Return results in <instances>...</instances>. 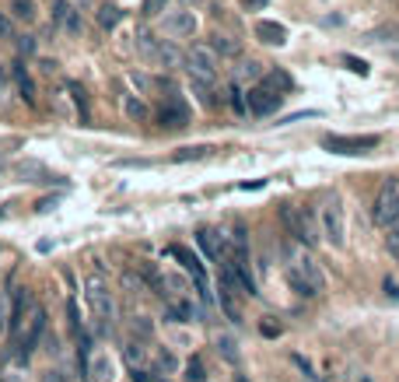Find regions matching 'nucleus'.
I'll use <instances>...</instances> for the list:
<instances>
[{
    "mask_svg": "<svg viewBox=\"0 0 399 382\" xmlns=\"http://www.w3.org/2000/svg\"><path fill=\"white\" fill-rule=\"evenodd\" d=\"M182 4H186V7H197L200 0H182Z\"/></svg>",
    "mask_w": 399,
    "mask_h": 382,
    "instance_id": "obj_47",
    "label": "nucleus"
},
{
    "mask_svg": "<svg viewBox=\"0 0 399 382\" xmlns=\"http://www.w3.org/2000/svg\"><path fill=\"white\" fill-rule=\"evenodd\" d=\"M385 246H389V253L399 259V217L389 224V239H385Z\"/></svg>",
    "mask_w": 399,
    "mask_h": 382,
    "instance_id": "obj_35",
    "label": "nucleus"
},
{
    "mask_svg": "<svg viewBox=\"0 0 399 382\" xmlns=\"http://www.w3.org/2000/svg\"><path fill=\"white\" fill-rule=\"evenodd\" d=\"M42 334H46V309L36 305V309L25 316V323L14 330V347H18V354H21V358H28V351L39 344Z\"/></svg>",
    "mask_w": 399,
    "mask_h": 382,
    "instance_id": "obj_7",
    "label": "nucleus"
},
{
    "mask_svg": "<svg viewBox=\"0 0 399 382\" xmlns=\"http://www.w3.org/2000/svg\"><path fill=\"white\" fill-rule=\"evenodd\" d=\"M210 144H193V148H179L172 155V162H200V158H210Z\"/></svg>",
    "mask_w": 399,
    "mask_h": 382,
    "instance_id": "obj_22",
    "label": "nucleus"
},
{
    "mask_svg": "<svg viewBox=\"0 0 399 382\" xmlns=\"http://www.w3.org/2000/svg\"><path fill=\"white\" fill-rule=\"evenodd\" d=\"M11 18L14 21H21V25H32L36 18H39V11H36V0H11Z\"/></svg>",
    "mask_w": 399,
    "mask_h": 382,
    "instance_id": "obj_19",
    "label": "nucleus"
},
{
    "mask_svg": "<svg viewBox=\"0 0 399 382\" xmlns=\"http://www.w3.org/2000/svg\"><path fill=\"white\" fill-rule=\"evenodd\" d=\"M210 49L217 53V56H239L242 53V43L239 39H232V36H210Z\"/></svg>",
    "mask_w": 399,
    "mask_h": 382,
    "instance_id": "obj_20",
    "label": "nucleus"
},
{
    "mask_svg": "<svg viewBox=\"0 0 399 382\" xmlns=\"http://www.w3.org/2000/svg\"><path fill=\"white\" fill-rule=\"evenodd\" d=\"M172 256H175V259H179V263H182V267H186V270H190L193 277H197L200 291L207 295V277H203V267H200V259H197V256L190 253V249H182V246H172Z\"/></svg>",
    "mask_w": 399,
    "mask_h": 382,
    "instance_id": "obj_15",
    "label": "nucleus"
},
{
    "mask_svg": "<svg viewBox=\"0 0 399 382\" xmlns=\"http://www.w3.org/2000/svg\"><path fill=\"white\" fill-rule=\"evenodd\" d=\"M14 78H18V91H21V98H25L28 105H36V85H32V78L21 71V63H14Z\"/></svg>",
    "mask_w": 399,
    "mask_h": 382,
    "instance_id": "obj_25",
    "label": "nucleus"
},
{
    "mask_svg": "<svg viewBox=\"0 0 399 382\" xmlns=\"http://www.w3.org/2000/svg\"><path fill=\"white\" fill-rule=\"evenodd\" d=\"M133 39H137V53H140L144 60H151V56H155V49H158V43H161V39H155L147 29H140Z\"/></svg>",
    "mask_w": 399,
    "mask_h": 382,
    "instance_id": "obj_26",
    "label": "nucleus"
},
{
    "mask_svg": "<svg viewBox=\"0 0 399 382\" xmlns=\"http://www.w3.org/2000/svg\"><path fill=\"white\" fill-rule=\"evenodd\" d=\"M42 382H63V376H60V372H46V376H42Z\"/></svg>",
    "mask_w": 399,
    "mask_h": 382,
    "instance_id": "obj_45",
    "label": "nucleus"
},
{
    "mask_svg": "<svg viewBox=\"0 0 399 382\" xmlns=\"http://www.w3.org/2000/svg\"><path fill=\"white\" fill-rule=\"evenodd\" d=\"M256 39L259 43H266V46H284L287 43V29L280 25V21H256Z\"/></svg>",
    "mask_w": 399,
    "mask_h": 382,
    "instance_id": "obj_14",
    "label": "nucleus"
},
{
    "mask_svg": "<svg viewBox=\"0 0 399 382\" xmlns=\"http://www.w3.org/2000/svg\"><path fill=\"white\" fill-rule=\"evenodd\" d=\"M263 334H266V337H277L280 326H274V323H263Z\"/></svg>",
    "mask_w": 399,
    "mask_h": 382,
    "instance_id": "obj_43",
    "label": "nucleus"
},
{
    "mask_svg": "<svg viewBox=\"0 0 399 382\" xmlns=\"http://www.w3.org/2000/svg\"><path fill=\"white\" fill-rule=\"evenodd\" d=\"M144 382H155V379H144Z\"/></svg>",
    "mask_w": 399,
    "mask_h": 382,
    "instance_id": "obj_49",
    "label": "nucleus"
},
{
    "mask_svg": "<svg viewBox=\"0 0 399 382\" xmlns=\"http://www.w3.org/2000/svg\"><path fill=\"white\" fill-rule=\"evenodd\" d=\"M371 217H375V224H382V228H389L399 217V179H385V182H382V190H378V197H375V207H371Z\"/></svg>",
    "mask_w": 399,
    "mask_h": 382,
    "instance_id": "obj_8",
    "label": "nucleus"
},
{
    "mask_svg": "<svg viewBox=\"0 0 399 382\" xmlns=\"http://www.w3.org/2000/svg\"><path fill=\"white\" fill-rule=\"evenodd\" d=\"M259 186H266V179H256V182H242V190H259Z\"/></svg>",
    "mask_w": 399,
    "mask_h": 382,
    "instance_id": "obj_44",
    "label": "nucleus"
},
{
    "mask_svg": "<svg viewBox=\"0 0 399 382\" xmlns=\"http://www.w3.org/2000/svg\"><path fill=\"white\" fill-rule=\"evenodd\" d=\"M130 81H133V85L140 88V91H151V88H155V81H151V78H147V74H137V71H133V74H130Z\"/></svg>",
    "mask_w": 399,
    "mask_h": 382,
    "instance_id": "obj_38",
    "label": "nucleus"
},
{
    "mask_svg": "<svg viewBox=\"0 0 399 382\" xmlns=\"http://www.w3.org/2000/svg\"><path fill=\"white\" fill-rule=\"evenodd\" d=\"M197 242H200V249L210 256V259H224V235H221L217 228H200Z\"/></svg>",
    "mask_w": 399,
    "mask_h": 382,
    "instance_id": "obj_13",
    "label": "nucleus"
},
{
    "mask_svg": "<svg viewBox=\"0 0 399 382\" xmlns=\"http://www.w3.org/2000/svg\"><path fill=\"white\" fill-rule=\"evenodd\" d=\"M133 334H140V337H151V323L140 316V319H133Z\"/></svg>",
    "mask_w": 399,
    "mask_h": 382,
    "instance_id": "obj_40",
    "label": "nucleus"
},
{
    "mask_svg": "<svg viewBox=\"0 0 399 382\" xmlns=\"http://www.w3.org/2000/svg\"><path fill=\"white\" fill-rule=\"evenodd\" d=\"M95 21H98L102 32H113V29L123 21V7H116V4H102L98 14H95Z\"/></svg>",
    "mask_w": 399,
    "mask_h": 382,
    "instance_id": "obj_18",
    "label": "nucleus"
},
{
    "mask_svg": "<svg viewBox=\"0 0 399 382\" xmlns=\"http://www.w3.org/2000/svg\"><path fill=\"white\" fill-rule=\"evenodd\" d=\"M84 298H88V305H91V316H95V323L105 330V326H113V319H116V298L109 291V284H105V277H88V284H84Z\"/></svg>",
    "mask_w": 399,
    "mask_h": 382,
    "instance_id": "obj_4",
    "label": "nucleus"
},
{
    "mask_svg": "<svg viewBox=\"0 0 399 382\" xmlns=\"http://www.w3.org/2000/svg\"><path fill=\"white\" fill-rule=\"evenodd\" d=\"M242 4H245V11H263L270 0H242Z\"/></svg>",
    "mask_w": 399,
    "mask_h": 382,
    "instance_id": "obj_42",
    "label": "nucleus"
},
{
    "mask_svg": "<svg viewBox=\"0 0 399 382\" xmlns=\"http://www.w3.org/2000/svg\"><path fill=\"white\" fill-rule=\"evenodd\" d=\"M81 29H84L81 14H78V11H71V14L63 18V32H67V36H81Z\"/></svg>",
    "mask_w": 399,
    "mask_h": 382,
    "instance_id": "obj_32",
    "label": "nucleus"
},
{
    "mask_svg": "<svg viewBox=\"0 0 399 382\" xmlns=\"http://www.w3.org/2000/svg\"><path fill=\"white\" fill-rule=\"evenodd\" d=\"M182 63H186L190 78H197V81H217V53L210 49V43L207 46L197 43L193 49H186Z\"/></svg>",
    "mask_w": 399,
    "mask_h": 382,
    "instance_id": "obj_6",
    "label": "nucleus"
},
{
    "mask_svg": "<svg viewBox=\"0 0 399 382\" xmlns=\"http://www.w3.org/2000/svg\"><path fill=\"white\" fill-rule=\"evenodd\" d=\"M161 29L172 39H193L197 36V14L193 11H168L161 18Z\"/></svg>",
    "mask_w": 399,
    "mask_h": 382,
    "instance_id": "obj_10",
    "label": "nucleus"
},
{
    "mask_svg": "<svg viewBox=\"0 0 399 382\" xmlns=\"http://www.w3.org/2000/svg\"><path fill=\"white\" fill-rule=\"evenodd\" d=\"M182 56H186V53H179L172 43H165V39H161L158 49H155V56H151V63H155V67H165V71H172V67H179V63H182Z\"/></svg>",
    "mask_w": 399,
    "mask_h": 382,
    "instance_id": "obj_16",
    "label": "nucleus"
},
{
    "mask_svg": "<svg viewBox=\"0 0 399 382\" xmlns=\"http://www.w3.org/2000/svg\"><path fill=\"white\" fill-rule=\"evenodd\" d=\"M123 109H126V116H130V120H137V123H144V120H147V105H144L137 95H126Z\"/></svg>",
    "mask_w": 399,
    "mask_h": 382,
    "instance_id": "obj_27",
    "label": "nucleus"
},
{
    "mask_svg": "<svg viewBox=\"0 0 399 382\" xmlns=\"http://www.w3.org/2000/svg\"><path fill=\"white\" fill-rule=\"evenodd\" d=\"M14 46H18V53H21V56H36L39 39H36V36H18V39H14Z\"/></svg>",
    "mask_w": 399,
    "mask_h": 382,
    "instance_id": "obj_30",
    "label": "nucleus"
},
{
    "mask_svg": "<svg viewBox=\"0 0 399 382\" xmlns=\"http://www.w3.org/2000/svg\"><path fill=\"white\" fill-rule=\"evenodd\" d=\"M158 123H161L165 130H182L186 123H190V105H186V102H182V98L175 95V91H172V95H168V98L161 102Z\"/></svg>",
    "mask_w": 399,
    "mask_h": 382,
    "instance_id": "obj_9",
    "label": "nucleus"
},
{
    "mask_svg": "<svg viewBox=\"0 0 399 382\" xmlns=\"http://www.w3.org/2000/svg\"><path fill=\"white\" fill-rule=\"evenodd\" d=\"M280 98H284L280 91H274V88H266L263 81H259V85L249 88V98H245V102H249V113H256V116H270V113H277L280 109Z\"/></svg>",
    "mask_w": 399,
    "mask_h": 382,
    "instance_id": "obj_11",
    "label": "nucleus"
},
{
    "mask_svg": "<svg viewBox=\"0 0 399 382\" xmlns=\"http://www.w3.org/2000/svg\"><path fill=\"white\" fill-rule=\"evenodd\" d=\"M4 88H7V67L0 63V95H4Z\"/></svg>",
    "mask_w": 399,
    "mask_h": 382,
    "instance_id": "obj_46",
    "label": "nucleus"
},
{
    "mask_svg": "<svg viewBox=\"0 0 399 382\" xmlns=\"http://www.w3.org/2000/svg\"><path fill=\"white\" fill-rule=\"evenodd\" d=\"M18 175H21L25 182H60V186H63V179L53 175V172H46L39 162H21V165H18Z\"/></svg>",
    "mask_w": 399,
    "mask_h": 382,
    "instance_id": "obj_17",
    "label": "nucleus"
},
{
    "mask_svg": "<svg viewBox=\"0 0 399 382\" xmlns=\"http://www.w3.org/2000/svg\"><path fill=\"white\" fill-rule=\"evenodd\" d=\"M378 144H382L378 133H351V137L329 133V137L322 140V148H326L329 155H368V151H375Z\"/></svg>",
    "mask_w": 399,
    "mask_h": 382,
    "instance_id": "obj_5",
    "label": "nucleus"
},
{
    "mask_svg": "<svg viewBox=\"0 0 399 382\" xmlns=\"http://www.w3.org/2000/svg\"><path fill=\"white\" fill-rule=\"evenodd\" d=\"M0 39H14V18H11V11H0Z\"/></svg>",
    "mask_w": 399,
    "mask_h": 382,
    "instance_id": "obj_34",
    "label": "nucleus"
},
{
    "mask_svg": "<svg viewBox=\"0 0 399 382\" xmlns=\"http://www.w3.org/2000/svg\"><path fill=\"white\" fill-rule=\"evenodd\" d=\"M126 361H130L133 368H140V365H144V344H137V340L126 344Z\"/></svg>",
    "mask_w": 399,
    "mask_h": 382,
    "instance_id": "obj_31",
    "label": "nucleus"
},
{
    "mask_svg": "<svg viewBox=\"0 0 399 382\" xmlns=\"http://www.w3.org/2000/svg\"><path fill=\"white\" fill-rule=\"evenodd\" d=\"M7 323H11V305H7V301H0V337H4Z\"/></svg>",
    "mask_w": 399,
    "mask_h": 382,
    "instance_id": "obj_41",
    "label": "nucleus"
},
{
    "mask_svg": "<svg viewBox=\"0 0 399 382\" xmlns=\"http://www.w3.org/2000/svg\"><path fill=\"white\" fill-rule=\"evenodd\" d=\"M165 7H168V0H144V14H147V18L165 14Z\"/></svg>",
    "mask_w": 399,
    "mask_h": 382,
    "instance_id": "obj_37",
    "label": "nucleus"
},
{
    "mask_svg": "<svg viewBox=\"0 0 399 382\" xmlns=\"http://www.w3.org/2000/svg\"><path fill=\"white\" fill-rule=\"evenodd\" d=\"M263 85L274 88V91H291L294 81H291V74H287V71H266V74H263Z\"/></svg>",
    "mask_w": 399,
    "mask_h": 382,
    "instance_id": "obj_23",
    "label": "nucleus"
},
{
    "mask_svg": "<svg viewBox=\"0 0 399 382\" xmlns=\"http://www.w3.org/2000/svg\"><path fill=\"white\" fill-rule=\"evenodd\" d=\"M186 382H207V376H203V365H200V358H193V361H190V368H186Z\"/></svg>",
    "mask_w": 399,
    "mask_h": 382,
    "instance_id": "obj_36",
    "label": "nucleus"
},
{
    "mask_svg": "<svg viewBox=\"0 0 399 382\" xmlns=\"http://www.w3.org/2000/svg\"><path fill=\"white\" fill-rule=\"evenodd\" d=\"M287 281L298 295L312 298L326 288V277H322V267L312 259V253L305 249V242L291 239L287 242Z\"/></svg>",
    "mask_w": 399,
    "mask_h": 382,
    "instance_id": "obj_1",
    "label": "nucleus"
},
{
    "mask_svg": "<svg viewBox=\"0 0 399 382\" xmlns=\"http://www.w3.org/2000/svg\"><path fill=\"white\" fill-rule=\"evenodd\" d=\"M84 376H88V382H116V365L105 351H98L84 361Z\"/></svg>",
    "mask_w": 399,
    "mask_h": 382,
    "instance_id": "obj_12",
    "label": "nucleus"
},
{
    "mask_svg": "<svg viewBox=\"0 0 399 382\" xmlns=\"http://www.w3.org/2000/svg\"><path fill=\"white\" fill-rule=\"evenodd\" d=\"M319 221H322V239L336 249H343L347 242V217H343V204L336 193H326L322 197V207H319Z\"/></svg>",
    "mask_w": 399,
    "mask_h": 382,
    "instance_id": "obj_3",
    "label": "nucleus"
},
{
    "mask_svg": "<svg viewBox=\"0 0 399 382\" xmlns=\"http://www.w3.org/2000/svg\"><path fill=\"white\" fill-rule=\"evenodd\" d=\"M280 217H284L291 239H298L305 246H319V239H322L319 211H312V207H280Z\"/></svg>",
    "mask_w": 399,
    "mask_h": 382,
    "instance_id": "obj_2",
    "label": "nucleus"
},
{
    "mask_svg": "<svg viewBox=\"0 0 399 382\" xmlns=\"http://www.w3.org/2000/svg\"><path fill=\"white\" fill-rule=\"evenodd\" d=\"M343 63H347V67H351V71H354V74H361V78H364V74H368V63H364V60H358V56H347V60H343Z\"/></svg>",
    "mask_w": 399,
    "mask_h": 382,
    "instance_id": "obj_39",
    "label": "nucleus"
},
{
    "mask_svg": "<svg viewBox=\"0 0 399 382\" xmlns=\"http://www.w3.org/2000/svg\"><path fill=\"white\" fill-rule=\"evenodd\" d=\"M193 91L200 95V102H203L207 109H214V105H217V95H214V81H197V78H193Z\"/></svg>",
    "mask_w": 399,
    "mask_h": 382,
    "instance_id": "obj_28",
    "label": "nucleus"
},
{
    "mask_svg": "<svg viewBox=\"0 0 399 382\" xmlns=\"http://www.w3.org/2000/svg\"><path fill=\"white\" fill-rule=\"evenodd\" d=\"M235 81H263V67L256 63V60H242L239 63V71H235Z\"/></svg>",
    "mask_w": 399,
    "mask_h": 382,
    "instance_id": "obj_24",
    "label": "nucleus"
},
{
    "mask_svg": "<svg viewBox=\"0 0 399 382\" xmlns=\"http://www.w3.org/2000/svg\"><path fill=\"white\" fill-rule=\"evenodd\" d=\"M217 351H221L228 361H239V344L228 337V334H221V337H217Z\"/></svg>",
    "mask_w": 399,
    "mask_h": 382,
    "instance_id": "obj_29",
    "label": "nucleus"
},
{
    "mask_svg": "<svg viewBox=\"0 0 399 382\" xmlns=\"http://www.w3.org/2000/svg\"><path fill=\"white\" fill-rule=\"evenodd\" d=\"M235 382H245V379H242V376H239V379H235Z\"/></svg>",
    "mask_w": 399,
    "mask_h": 382,
    "instance_id": "obj_48",
    "label": "nucleus"
},
{
    "mask_svg": "<svg viewBox=\"0 0 399 382\" xmlns=\"http://www.w3.org/2000/svg\"><path fill=\"white\" fill-rule=\"evenodd\" d=\"M74 7L67 4V0H53V25H63V18L71 14Z\"/></svg>",
    "mask_w": 399,
    "mask_h": 382,
    "instance_id": "obj_33",
    "label": "nucleus"
},
{
    "mask_svg": "<svg viewBox=\"0 0 399 382\" xmlns=\"http://www.w3.org/2000/svg\"><path fill=\"white\" fill-rule=\"evenodd\" d=\"M155 372H158V376H175V372H179V358H175L168 347H161L158 354H155Z\"/></svg>",
    "mask_w": 399,
    "mask_h": 382,
    "instance_id": "obj_21",
    "label": "nucleus"
}]
</instances>
